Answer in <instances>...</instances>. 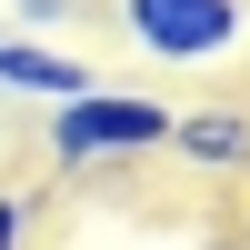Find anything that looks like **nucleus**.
I'll return each instance as SVG.
<instances>
[{"mask_svg":"<svg viewBox=\"0 0 250 250\" xmlns=\"http://www.w3.org/2000/svg\"><path fill=\"white\" fill-rule=\"evenodd\" d=\"M20 240H30V200H20V190H0V250H20Z\"/></svg>","mask_w":250,"mask_h":250,"instance_id":"obj_6","label":"nucleus"},{"mask_svg":"<svg viewBox=\"0 0 250 250\" xmlns=\"http://www.w3.org/2000/svg\"><path fill=\"white\" fill-rule=\"evenodd\" d=\"M120 40L170 70H210L250 40V0H120Z\"/></svg>","mask_w":250,"mask_h":250,"instance_id":"obj_2","label":"nucleus"},{"mask_svg":"<svg viewBox=\"0 0 250 250\" xmlns=\"http://www.w3.org/2000/svg\"><path fill=\"white\" fill-rule=\"evenodd\" d=\"M170 160L210 180H250V100H200V110H170Z\"/></svg>","mask_w":250,"mask_h":250,"instance_id":"obj_3","label":"nucleus"},{"mask_svg":"<svg viewBox=\"0 0 250 250\" xmlns=\"http://www.w3.org/2000/svg\"><path fill=\"white\" fill-rule=\"evenodd\" d=\"M90 80H100L90 60L50 50V40H30V30H0V100H40V110H60V100H80Z\"/></svg>","mask_w":250,"mask_h":250,"instance_id":"obj_4","label":"nucleus"},{"mask_svg":"<svg viewBox=\"0 0 250 250\" xmlns=\"http://www.w3.org/2000/svg\"><path fill=\"white\" fill-rule=\"evenodd\" d=\"M150 150H170V100H150V90L90 80L80 100L50 110V170H70V180L120 170V160H150Z\"/></svg>","mask_w":250,"mask_h":250,"instance_id":"obj_1","label":"nucleus"},{"mask_svg":"<svg viewBox=\"0 0 250 250\" xmlns=\"http://www.w3.org/2000/svg\"><path fill=\"white\" fill-rule=\"evenodd\" d=\"M10 10H20V30L40 40V30H70V20L90 10V0H10Z\"/></svg>","mask_w":250,"mask_h":250,"instance_id":"obj_5","label":"nucleus"}]
</instances>
